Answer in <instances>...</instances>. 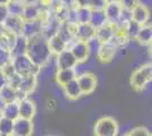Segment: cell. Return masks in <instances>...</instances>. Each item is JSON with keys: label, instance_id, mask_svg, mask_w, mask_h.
Listing matches in <instances>:
<instances>
[{"label": "cell", "instance_id": "33", "mask_svg": "<svg viewBox=\"0 0 152 136\" xmlns=\"http://www.w3.org/2000/svg\"><path fill=\"white\" fill-rule=\"evenodd\" d=\"M25 4H19V2H12L9 1L7 4V8H8V13L9 15L13 16H20L23 13V8H24Z\"/></svg>", "mask_w": 152, "mask_h": 136}, {"label": "cell", "instance_id": "40", "mask_svg": "<svg viewBox=\"0 0 152 136\" xmlns=\"http://www.w3.org/2000/svg\"><path fill=\"white\" fill-rule=\"evenodd\" d=\"M151 4H152V0H137V5L145 7V8H150Z\"/></svg>", "mask_w": 152, "mask_h": 136}, {"label": "cell", "instance_id": "45", "mask_svg": "<svg viewBox=\"0 0 152 136\" xmlns=\"http://www.w3.org/2000/svg\"><path fill=\"white\" fill-rule=\"evenodd\" d=\"M9 2V0H0V5H7Z\"/></svg>", "mask_w": 152, "mask_h": 136}, {"label": "cell", "instance_id": "29", "mask_svg": "<svg viewBox=\"0 0 152 136\" xmlns=\"http://www.w3.org/2000/svg\"><path fill=\"white\" fill-rule=\"evenodd\" d=\"M107 2L108 0H75V6L94 10V9H103Z\"/></svg>", "mask_w": 152, "mask_h": 136}, {"label": "cell", "instance_id": "18", "mask_svg": "<svg viewBox=\"0 0 152 136\" xmlns=\"http://www.w3.org/2000/svg\"><path fill=\"white\" fill-rule=\"evenodd\" d=\"M41 10H42V7L40 6L39 4H25L20 17L24 22L37 20L40 18Z\"/></svg>", "mask_w": 152, "mask_h": 136}, {"label": "cell", "instance_id": "44", "mask_svg": "<svg viewBox=\"0 0 152 136\" xmlns=\"http://www.w3.org/2000/svg\"><path fill=\"white\" fill-rule=\"evenodd\" d=\"M9 1H12V2H19V4H25L26 0H9Z\"/></svg>", "mask_w": 152, "mask_h": 136}, {"label": "cell", "instance_id": "35", "mask_svg": "<svg viewBox=\"0 0 152 136\" xmlns=\"http://www.w3.org/2000/svg\"><path fill=\"white\" fill-rule=\"evenodd\" d=\"M124 136H151V133L146 127L140 126V127H135L129 132H127Z\"/></svg>", "mask_w": 152, "mask_h": 136}, {"label": "cell", "instance_id": "17", "mask_svg": "<svg viewBox=\"0 0 152 136\" xmlns=\"http://www.w3.org/2000/svg\"><path fill=\"white\" fill-rule=\"evenodd\" d=\"M131 17H132V20L136 22L141 26L146 25L149 24V20H150V10L149 8L136 5L131 10Z\"/></svg>", "mask_w": 152, "mask_h": 136}, {"label": "cell", "instance_id": "37", "mask_svg": "<svg viewBox=\"0 0 152 136\" xmlns=\"http://www.w3.org/2000/svg\"><path fill=\"white\" fill-rule=\"evenodd\" d=\"M8 16H9V13H8L7 5H0V25L4 24V22L7 20Z\"/></svg>", "mask_w": 152, "mask_h": 136}, {"label": "cell", "instance_id": "27", "mask_svg": "<svg viewBox=\"0 0 152 136\" xmlns=\"http://www.w3.org/2000/svg\"><path fill=\"white\" fill-rule=\"evenodd\" d=\"M139 43L141 44H144V45H149L151 43V40H152V28L151 25L146 24V25L141 26L140 31L137 32L135 39Z\"/></svg>", "mask_w": 152, "mask_h": 136}, {"label": "cell", "instance_id": "1", "mask_svg": "<svg viewBox=\"0 0 152 136\" xmlns=\"http://www.w3.org/2000/svg\"><path fill=\"white\" fill-rule=\"evenodd\" d=\"M26 56L32 60V63L39 68L45 66L51 59L52 53L48 44V40L41 34L27 39V50Z\"/></svg>", "mask_w": 152, "mask_h": 136}, {"label": "cell", "instance_id": "48", "mask_svg": "<svg viewBox=\"0 0 152 136\" xmlns=\"http://www.w3.org/2000/svg\"><path fill=\"white\" fill-rule=\"evenodd\" d=\"M115 1H121V0H115Z\"/></svg>", "mask_w": 152, "mask_h": 136}, {"label": "cell", "instance_id": "34", "mask_svg": "<svg viewBox=\"0 0 152 136\" xmlns=\"http://www.w3.org/2000/svg\"><path fill=\"white\" fill-rule=\"evenodd\" d=\"M0 73H1V75L4 76L5 79H9V78L14 76L16 73H15V69H14V66H13V63L10 61V63H8L6 65H4L2 67H0Z\"/></svg>", "mask_w": 152, "mask_h": 136}, {"label": "cell", "instance_id": "5", "mask_svg": "<svg viewBox=\"0 0 152 136\" xmlns=\"http://www.w3.org/2000/svg\"><path fill=\"white\" fill-rule=\"evenodd\" d=\"M38 85V75H26L22 76L19 84L17 86V92H18V100L27 97L28 94L34 92Z\"/></svg>", "mask_w": 152, "mask_h": 136}, {"label": "cell", "instance_id": "31", "mask_svg": "<svg viewBox=\"0 0 152 136\" xmlns=\"http://www.w3.org/2000/svg\"><path fill=\"white\" fill-rule=\"evenodd\" d=\"M13 126H14L13 120L2 117L0 119V134H2V135H12Z\"/></svg>", "mask_w": 152, "mask_h": 136}, {"label": "cell", "instance_id": "16", "mask_svg": "<svg viewBox=\"0 0 152 136\" xmlns=\"http://www.w3.org/2000/svg\"><path fill=\"white\" fill-rule=\"evenodd\" d=\"M23 24L24 20H22L20 16H13L9 15L7 20L4 22L2 27H5L7 31L14 33L15 35H22V30H23Z\"/></svg>", "mask_w": 152, "mask_h": 136}, {"label": "cell", "instance_id": "39", "mask_svg": "<svg viewBox=\"0 0 152 136\" xmlns=\"http://www.w3.org/2000/svg\"><path fill=\"white\" fill-rule=\"evenodd\" d=\"M58 2L59 5H61L64 7H72V6H75V0H53Z\"/></svg>", "mask_w": 152, "mask_h": 136}, {"label": "cell", "instance_id": "28", "mask_svg": "<svg viewBox=\"0 0 152 136\" xmlns=\"http://www.w3.org/2000/svg\"><path fill=\"white\" fill-rule=\"evenodd\" d=\"M89 24L95 30L103 26L104 24H107V20H106V16H104V13H103V9L91 10V17H90Z\"/></svg>", "mask_w": 152, "mask_h": 136}, {"label": "cell", "instance_id": "24", "mask_svg": "<svg viewBox=\"0 0 152 136\" xmlns=\"http://www.w3.org/2000/svg\"><path fill=\"white\" fill-rule=\"evenodd\" d=\"M48 44L50 48V51L52 55H58L59 52H61L65 49H68V47L66 44V42L64 41L59 34H56L53 36H51L50 39H48Z\"/></svg>", "mask_w": 152, "mask_h": 136}, {"label": "cell", "instance_id": "22", "mask_svg": "<svg viewBox=\"0 0 152 136\" xmlns=\"http://www.w3.org/2000/svg\"><path fill=\"white\" fill-rule=\"evenodd\" d=\"M18 101V92L16 89H14L8 84H5L0 89V103H10Z\"/></svg>", "mask_w": 152, "mask_h": 136}, {"label": "cell", "instance_id": "42", "mask_svg": "<svg viewBox=\"0 0 152 136\" xmlns=\"http://www.w3.org/2000/svg\"><path fill=\"white\" fill-rule=\"evenodd\" d=\"M5 84H6V79L4 78V76H2L1 73H0V89H1Z\"/></svg>", "mask_w": 152, "mask_h": 136}, {"label": "cell", "instance_id": "13", "mask_svg": "<svg viewBox=\"0 0 152 136\" xmlns=\"http://www.w3.org/2000/svg\"><path fill=\"white\" fill-rule=\"evenodd\" d=\"M116 52H117V48L111 43L99 44L96 49V58L103 64H108L114 60V58L116 57Z\"/></svg>", "mask_w": 152, "mask_h": 136}, {"label": "cell", "instance_id": "4", "mask_svg": "<svg viewBox=\"0 0 152 136\" xmlns=\"http://www.w3.org/2000/svg\"><path fill=\"white\" fill-rule=\"evenodd\" d=\"M119 126L113 117L104 116L96 120L94 125V136H117Z\"/></svg>", "mask_w": 152, "mask_h": 136}, {"label": "cell", "instance_id": "19", "mask_svg": "<svg viewBox=\"0 0 152 136\" xmlns=\"http://www.w3.org/2000/svg\"><path fill=\"white\" fill-rule=\"evenodd\" d=\"M41 27H42V22L40 20L24 22L23 30H22V35L25 36L26 39H31L35 35L41 34Z\"/></svg>", "mask_w": 152, "mask_h": 136}, {"label": "cell", "instance_id": "47", "mask_svg": "<svg viewBox=\"0 0 152 136\" xmlns=\"http://www.w3.org/2000/svg\"><path fill=\"white\" fill-rule=\"evenodd\" d=\"M0 136H10V135H2V134H0Z\"/></svg>", "mask_w": 152, "mask_h": 136}, {"label": "cell", "instance_id": "20", "mask_svg": "<svg viewBox=\"0 0 152 136\" xmlns=\"http://www.w3.org/2000/svg\"><path fill=\"white\" fill-rule=\"evenodd\" d=\"M76 69L75 68H69V69H57L56 71V82L59 86H65L66 84H68L69 82L76 79Z\"/></svg>", "mask_w": 152, "mask_h": 136}, {"label": "cell", "instance_id": "14", "mask_svg": "<svg viewBox=\"0 0 152 136\" xmlns=\"http://www.w3.org/2000/svg\"><path fill=\"white\" fill-rule=\"evenodd\" d=\"M115 36V27L111 24H104L103 26L95 30L94 39L99 44H104V43H110L111 40Z\"/></svg>", "mask_w": 152, "mask_h": 136}, {"label": "cell", "instance_id": "7", "mask_svg": "<svg viewBox=\"0 0 152 136\" xmlns=\"http://www.w3.org/2000/svg\"><path fill=\"white\" fill-rule=\"evenodd\" d=\"M68 49L72 52V55L74 56L75 60L77 61V64L86 61L89 59L90 55H91V50H90V47L88 42H82V41L75 40L69 45Z\"/></svg>", "mask_w": 152, "mask_h": 136}, {"label": "cell", "instance_id": "9", "mask_svg": "<svg viewBox=\"0 0 152 136\" xmlns=\"http://www.w3.org/2000/svg\"><path fill=\"white\" fill-rule=\"evenodd\" d=\"M33 129H34V126L32 120L18 118L14 121L13 132L10 136H32Z\"/></svg>", "mask_w": 152, "mask_h": 136}, {"label": "cell", "instance_id": "21", "mask_svg": "<svg viewBox=\"0 0 152 136\" xmlns=\"http://www.w3.org/2000/svg\"><path fill=\"white\" fill-rule=\"evenodd\" d=\"M16 36L14 33L7 31L5 27L0 25V48L6 50V51H12L14 47V43H15V40H16Z\"/></svg>", "mask_w": 152, "mask_h": 136}, {"label": "cell", "instance_id": "8", "mask_svg": "<svg viewBox=\"0 0 152 136\" xmlns=\"http://www.w3.org/2000/svg\"><path fill=\"white\" fill-rule=\"evenodd\" d=\"M121 10H123V6L121 5L119 1L108 0L107 5L103 8V13L106 16L107 23L111 24V25H116L119 22Z\"/></svg>", "mask_w": 152, "mask_h": 136}, {"label": "cell", "instance_id": "25", "mask_svg": "<svg viewBox=\"0 0 152 136\" xmlns=\"http://www.w3.org/2000/svg\"><path fill=\"white\" fill-rule=\"evenodd\" d=\"M26 50H27V39L23 35H17L13 49L10 51L12 58L20 55H26Z\"/></svg>", "mask_w": 152, "mask_h": 136}, {"label": "cell", "instance_id": "36", "mask_svg": "<svg viewBox=\"0 0 152 136\" xmlns=\"http://www.w3.org/2000/svg\"><path fill=\"white\" fill-rule=\"evenodd\" d=\"M12 61V55L9 51H6L4 49L0 48V67H2L4 65H6L8 63Z\"/></svg>", "mask_w": 152, "mask_h": 136}, {"label": "cell", "instance_id": "23", "mask_svg": "<svg viewBox=\"0 0 152 136\" xmlns=\"http://www.w3.org/2000/svg\"><path fill=\"white\" fill-rule=\"evenodd\" d=\"M1 112H2V117H5L7 119H10L13 121H15L16 119H18L19 111H18V103H17V101L2 104L1 105Z\"/></svg>", "mask_w": 152, "mask_h": 136}, {"label": "cell", "instance_id": "32", "mask_svg": "<svg viewBox=\"0 0 152 136\" xmlns=\"http://www.w3.org/2000/svg\"><path fill=\"white\" fill-rule=\"evenodd\" d=\"M140 28H141V25L137 24L136 22H134V20H131L126 24V26H125V31H126L127 38H128V39H135V36H136L137 32L140 31Z\"/></svg>", "mask_w": 152, "mask_h": 136}, {"label": "cell", "instance_id": "46", "mask_svg": "<svg viewBox=\"0 0 152 136\" xmlns=\"http://www.w3.org/2000/svg\"><path fill=\"white\" fill-rule=\"evenodd\" d=\"M2 118V112H1V107H0V119Z\"/></svg>", "mask_w": 152, "mask_h": 136}, {"label": "cell", "instance_id": "11", "mask_svg": "<svg viewBox=\"0 0 152 136\" xmlns=\"http://www.w3.org/2000/svg\"><path fill=\"white\" fill-rule=\"evenodd\" d=\"M17 103H18L19 118L32 120L34 118V116H35V112H37L35 103L32 101L31 99H28V97L20 99V100L17 101Z\"/></svg>", "mask_w": 152, "mask_h": 136}, {"label": "cell", "instance_id": "41", "mask_svg": "<svg viewBox=\"0 0 152 136\" xmlns=\"http://www.w3.org/2000/svg\"><path fill=\"white\" fill-rule=\"evenodd\" d=\"M47 107H48L49 110H53V109L57 107V105H56V101L52 100V99H49V100L47 101Z\"/></svg>", "mask_w": 152, "mask_h": 136}, {"label": "cell", "instance_id": "12", "mask_svg": "<svg viewBox=\"0 0 152 136\" xmlns=\"http://www.w3.org/2000/svg\"><path fill=\"white\" fill-rule=\"evenodd\" d=\"M60 22L51 14L50 16L42 22V27H41V35L45 36V39H50L51 36L56 35L59 31V27H60Z\"/></svg>", "mask_w": 152, "mask_h": 136}, {"label": "cell", "instance_id": "15", "mask_svg": "<svg viewBox=\"0 0 152 136\" xmlns=\"http://www.w3.org/2000/svg\"><path fill=\"white\" fill-rule=\"evenodd\" d=\"M95 28H93L89 23L86 24H77L76 27L75 40L82 41V42H90L94 39Z\"/></svg>", "mask_w": 152, "mask_h": 136}, {"label": "cell", "instance_id": "2", "mask_svg": "<svg viewBox=\"0 0 152 136\" xmlns=\"http://www.w3.org/2000/svg\"><path fill=\"white\" fill-rule=\"evenodd\" d=\"M152 66L151 64H145L136 68L131 75L129 83L135 91H142L151 82Z\"/></svg>", "mask_w": 152, "mask_h": 136}, {"label": "cell", "instance_id": "38", "mask_svg": "<svg viewBox=\"0 0 152 136\" xmlns=\"http://www.w3.org/2000/svg\"><path fill=\"white\" fill-rule=\"evenodd\" d=\"M119 2L123 6V8L128 9V10H132L134 7L137 5V0H121Z\"/></svg>", "mask_w": 152, "mask_h": 136}, {"label": "cell", "instance_id": "30", "mask_svg": "<svg viewBox=\"0 0 152 136\" xmlns=\"http://www.w3.org/2000/svg\"><path fill=\"white\" fill-rule=\"evenodd\" d=\"M76 13H77V24H86L90 22L91 9L84 7H76Z\"/></svg>", "mask_w": 152, "mask_h": 136}, {"label": "cell", "instance_id": "10", "mask_svg": "<svg viewBox=\"0 0 152 136\" xmlns=\"http://www.w3.org/2000/svg\"><path fill=\"white\" fill-rule=\"evenodd\" d=\"M56 65L57 69H69V68H75L77 61L69 51V49H65L56 55Z\"/></svg>", "mask_w": 152, "mask_h": 136}, {"label": "cell", "instance_id": "49", "mask_svg": "<svg viewBox=\"0 0 152 136\" xmlns=\"http://www.w3.org/2000/svg\"><path fill=\"white\" fill-rule=\"evenodd\" d=\"M48 136H52V135H48Z\"/></svg>", "mask_w": 152, "mask_h": 136}, {"label": "cell", "instance_id": "3", "mask_svg": "<svg viewBox=\"0 0 152 136\" xmlns=\"http://www.w3.org/2000/svg\"><path fill=\"white\" fill-rule=\"evenodd\" d=\"M15 73L19 76H26V75H38L41 68L35 66L32 60L26 55H20L12 58Z\"/></svg>", "mask_w": 152, "mask_h": 136}, {"label": "cell", "instance_id": "6", "mask_svg": "<svg viewBox=\"0 0 152 136\" xmlns=\"http://www.w3.org/2000/svg\"><path fill=\"white\" fill-rule=\"evenodd\" d=\"M76 81L78 83V86L81 89L82 95H89L96 89L98 79L96 76L92 73H83L81 75L76 76Z\"/></svg>", "mask_w": 152, "mask_h": 136}, {"label": "cell", "instance_id": "26", "mask_svg": "<svg viewBox=\"0 0 152 136\" xmlns=\"http://www.w3.org/2000/svg\"><path fill=\"white\" fill-rule=\"evenodd\" d=\"M63 89H64V92H65V95L67 97V99H69V100H77L78 97H81V95H82L81 89H80L78 83H77L76 79L72 81L68 84L63 86Z\"/></svg>", "mask_w": 152, "mask_h": 136}, {"label": "cell", "instance_id": "43", "mask_svg": "<svg viewBox=\"0 0 152 136\" xmlns=\"http://www.w3.org/2000/svg\"><path fill=\"white\" fill-rule=\"evenodd\" d=\"M39 0H26L25 4H38Z\"/></svg>", "mask_w": 152, "mask_h": 136}]
</instances>
